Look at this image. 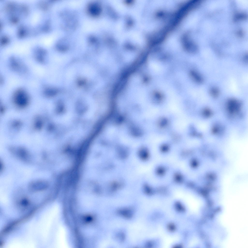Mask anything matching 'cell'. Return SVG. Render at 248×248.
<instances>
[{
    "label": "cell",
    "instance_id": "cell-1",
    "mask_svg": "<svg viewBox=\"0 0 248 248\" xmlns=\"http://www.w3.org/2000/svg\"><path fill=\"white\" fill-rule=\"evenodd\" d=\"M188 178L180 168L172 166L168 178V182L173 187L182 188Z\"/></svg>",
    "mask_w": 248,
    "mask_h": 248
},
{
    "label": "cell",
    "instance_id": "cell-5",
    "mask_svg": "<svg viewBox=\"0 0 248 248\" xmlns=\"http://www.w3.org/2000/svg\"><path fill=\"white\" fill-rule=\"evenodd\" d=\"M48 182L43 179L36 180L30 182L28 184V188L31 192H40L46 190L48 186Z\"/></svg>",
    "mask_w": 248,
    "mask_h": 248
},
{
    "label": "cell",
    "instance_id": "cell-8",
    "mask_svg": "<svg viewBox=\"0 0 248 248\" xmlns=\"http://www.w3.org/2000/svg\"><path fill=\"white\" fill-rule=\"evenodd\" d=\"M57 92L58 90L56 88L47 85H44L42 90L43 95L48 98L54 96Z\"/></svg>",
    "mask_w": 248,
    "mask_h": 248
},
{
    "label": "cell",
    "instance_id": "cell-7",
    "mask_svg": "<svg viewBox=\"0 0 248 248\" xmlns=\"http://www.w3.org/2000/svg\"><path fill=\"white\" fill-rule=\"evenodd\" d=\"M172 148L168 145L164 144L159 146L158 149L159 155L160 157L165 158L169 156L171 154Z\"/></svg>",
    "mask_w": 248,
    "mask_h": 248
},
{
    "label": "cell",
    "instance_id": "cell-9",
    "mask_svg": "<svg viewBox=\"0 0 248 248\" xmlns=\"http://www.w3.org/2000/svg\"><path fill=\"white\" fill-rule=\"evenodd\" d=\"M190 75L193 80L197 83L201 84L204 82V79L203 76L197 71L193 70L191 71Z\"/></svg>",
    "mask_w": 248,
    "mask_h": 248
},
{
    "label": "cell",
    "instance_id": "cell-4",
    "mask_svg": "<svg viewBox=\"0 0 248 248\" xmlns=\"http://www.w3.org/2000/svg\"><path fill=\"white\" fill-rule=\"evenodd\" d=\"M10 68L14 72L18 74L24 75L27 72V68L25 64L17 58L12 57L9 61Z\"/></svg>",
    "mask_w": 248,
    "mask_h": 248
},
{
    "label": "cell",
    "instance_id": "cell-6",
    "mask_svg": "<svg viewBox=\"0 0 248 248\" xmlns=\"http://www.w3.org/2000/svg\"><path fill=\"white\" fill-rule=\"evenodd\" d=\"M11 153L18 159L26 163L30 162L31 156L26 150L22 148H18L11 150Z\"/></svg>",
    "mask_w": 248,
    "mask_h": 248
},
{
    "label": "cell",
    "instance_id": "cell-2",
    "mask_svg": "<svg viewBox=\"0 0 248 248\" xmlns=\"http://www.w3.org/2000/svg\"><path fill=\"white\" fill-rule=\"evenodd\" d=\"M172 166L169 163L164 161L155 163L152 170L155 179L159 182L164 181L168 178Z\"/></svg>",
    "mask_w": 248,
    "mask_h": 248
},
{
    "label": "cell",
    "instance_id": "cell-11",
    "mask_svg": "<svg viewBox=\"0 0 248 248\" xmlns=\"http://www.w3.org/2000/svg\"><path fill=\"white\" fill-rule=\"evenodd\" d=\"M88 11L92 15L95 16L98 12V7L95 4H91L89 6Z\"/></svg>",
    "mask_w": 248,
    "mask_h": 248
},
{
    "label": "cell",
    "instance_id": "cell-3",
    "mask_svg": "<svg viewBox=\"0 0 248 248\" xmlns=\"http://www.w3.org/2000/svg\"><path fill=\"white\" fill-rule=\"evenodd\" d=\"M12 98L14 102L20 106H24L27 104L30 100L28 93L24 88H19L14 92Z\"/></svg>",
    "mask_w": 248,
    "mask_h": 248
},
{
    "label": "cell",
    "instance_id": "cell-12",
    "mask_svg": "<svg viewBox=\"0 0 248 248\" xmlns=\"http://www.w3.org/2000/svg\"><path fill=\"white\" fill-rule=\"evenodd\" d=\"M0 171L2 172L4 169V165L3 162L1 160L0 161Z\"/></svg>",
    "mask_w": 248,
    "mask_h": 248
},
{
    "label": "cell",
    "instance_id": "cell-10",
    "mask_svg": "<svg viewBox=\"0 0 248 248\" xmlns=\"http://www.w3.org/2000/svg\"><path fill=\"white\" fill-rule=\"evenodd\" d=\"M209 93L212 97L214 98H216L219 95L220 91L217 87L214 86L209 89Z\"/></svg>",
    "mask_w": 248,
    "mask_h": 248
}]
</instances>
